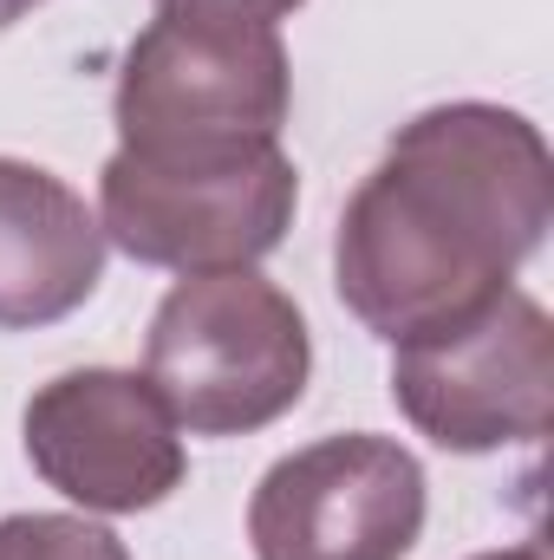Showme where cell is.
<instances>
[{"instance_id": "4", "label": "cell", "mask_w": 554, "mask_h": 560, "mask_svg": "<svg viewBox=\"0 0 554 560\" xmlns=\"http://www.w3.org/2000/svg\"><path fill=\"white\" fill-rule=\"evenodd\" d=\"M293 72L275 26L157 13L118 72V150H229L280 143Z\"/></svg>"}, {"instance_id": "12", "label": "cell", "mask_w": 554, "mask_h": 560, "mask_svg": "<svg viewBox=\"0 0 554 560\" xmlns=\"http://www.w3.org/2000/svg\"><path fill=\"white\" fill-rule=\"evenodd\" d=\"M476 560H549L542 548H503V555H476Z\"/></svg>"}, {"instance_id": "11", "label": "cell", "mask_w": 554, "mask_h": 560, "mask_svg": "<svg viewBox=\"0 0 554 560\" xmlns=\"http://www.w3.org/2000/svg\"><path fill=\"white\" fill-rule=\"evenodd\" d=\"M39 7H46V0H0V33H7V26H20V20H33Z\"/></svg>"}, {"instance_id": "2", "label": "cell", "mask_w": 554, "mask_h": 560, "mask_svg": "<svg viewBox=\"0 0 554 560\" xmlns=\"http://www.w3.org/2000/svg\"><path fill=\"white\" fill-rule=\"evenodd\" d=\"M313 339L300 306L255 268L183 275L150 319L143 378L189 436H249L307 392Z\"/></svg>"}, {"instance_id": "3", "label": "cell", "mask_w": 554, "mask_h": 560, "mask_svg": "<svg viewBox=\"0 0 554 560\" xmlns=\"http://www.w3.org/2000/svg\"><path fill=\"white\" fill-rule=\"evenodd\" d=\"M300 170L280 143L229 150H112L99 170V229L143 268H255L293 229Z\"/></svg>"}, {"instance_id": "5", "label": "cell", "mask_w": 554, "mask_h": 560, "mask_svg": "<svg viewBox=\"0 0 554 560\" xmlns=\"http://www.w3.org/2000/svg\"><path fill=\"white\" fill-rule=\"evenodd\" d=\"M392 398L417 436L457 456L542 443L554 405V326L549 306L503 287L496 300L399 339Z\"/></svg>"}, {"instance_id": "1", "label": "cell", "mask_w": 554, "mask_h": 560, "mask_svg": "<svg viewBox=\"0 0 554 560\" xmlns=\"http://www.w3.org/2000/svg\"><path fill=\"white\" fill-rule=\"evenodd\" d=\"M549 222V138L503 105H437L353 189L333 235V287L366 332L399 346L496 300Z\"/></svg>"}, {"instance_id": "8", "label": "cell", "mask_w": 554, "mask_h": 560, "mask_svg": "<svg viewBox=\"0 0 554 560\" xmlns=\"http://www.w3.org/2000/svg\"><path fill=\"white\" fill-rule=\"evenodd\" d=\"M105 280V229L72 183L0 156V332H39L79 313Z\"/></svg>"}, {"instance_id": "7", "label": "cell", "mask_w": 554, "mask_h": 560, "mask_svg": "<svg viewBox=\"0 0 554 560\" xmlns=\"http://www.w3.org/2000/svg\"><path fill=\"white\" fill-rule=\"evenodd\" d=\"M26 463L92 515H138L183 489V436L138 372L85 365L26 398Z\"/></svg>"}, {"instance_id": "10", "label": "cell", "mask_w": 554, "mask_h": 560, "mask_svg": "<svg viewBox=\"0 0 554 560\" xmlns=\"http://www.w3.org/2000/svg\"><path fill=\"white\" fill-rule=\"evenodd\" d=\"M307 0H157V13H203V20H242V26H280Z\"/></svg>"}, {"instance_id": "6", "label": "cell", "mask_w": 554, "mask_h": 560, "mask_svg": "<svg viewBox=\"0 0 554 560\" xmlns=\"http://www.w3.org/2000/svg\"><path fill=\"white\" fill-rule=\"evenodd\" d=\"M424 535V463L392 436H320L255 482V560H405Z\"/></svg>"}, {"instance_id": "9", "label": "cell", "mask_w": 554, "mask_h": 560, "mask_svg": "<svg viewBox=\"0 0 554 560\" xmlns=\"http://www.w3.org/2000/svg\"><path fill=\"white\" fill-rule=\"evenodd\" d=\"M0 560H131L125 541L79 515H0Z\"/></svg>"}]
</instances>
